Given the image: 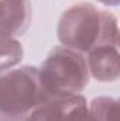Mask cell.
<instances>
[{"instance_id":"cell-1","label":"cell","mask_w":120,"mask_h":121,"mask_svg":"<svg viewBox=\"0 0 120 121\" xmlns=\"http://www.w3.org/2000/svg\"><path fill=\"white\" fill-rule=\"evenodd\" d=\"M40 94H45L41 86L40 76L34 69L14 70L0 79V116L3 120L24 118L23 114L28 111L37 101Z\"/></svg>"},{"instance_id":"cell-2","label":"cell","mask_w":120,"mask_h":121,"mask_svg":"<svg viewBox=\"0 0 120 121\" xmlns=\"http://www.w3.org/2000/svg\"><path fill=\"white\" fill-rule=\"evenodd\" d=\"M38 76L45 94L52 91L69 96L71 91L79 90L85 85V65L76 54L65 49L47 59Z\"/></svg>"},{"instance_id":"cell-3","label":"cell","mask_w":120,"mask_h":121,"mask_svg":"<svg viewBox=\"0 0 120 121\" xmlns=\"http://www.w3.org/2000/svg\"><path fill=\"white\" fill-rule=\"evenodd\" d=\"M81 101L79 97H66L54 104H47L34 111L28 121H86Z\"/></svg>"},{"instance_id":"cell-4","label":"cell","mask_w":120,"mask_h":121,"mask_svg":"<svg viewBox=\"0 0 120 121\" xmlns=\"http://www.w3.org/2000/svg\"><path fill=\"white\" fill-rule=\"evenodd\" d=\"M23 0H0V32L11 34L23 28L24 24Z\"/></svg>"}]
</instances>
